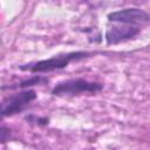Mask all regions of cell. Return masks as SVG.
Here are the masks:
<instances>
[{"instance_id":"1","label":"cell","mask_w":150,"mask_h":150,"mask_svg":"<svg viewBox=\"0 0 150 150\" xmlns=\"http://www.w3.org/2000/svg\"><path fill=\"white\" fill-rule=\"evenodd\" d=\"M93 53L90 52H71L67 54H60L55 55L53 57L46 59V60H40L33 63H27V64H21L19 68L21 70L30 71V73H48L57 69H63L66 68L70 62L74 61H80L86 57L91 56Z\"/></svg>"},{"instance_id":"2","label":"cell","mask_w":150,"mask_h":150,"mask_svg":"<svg viewBox=\"0 0 150 150\" xmlns=\"http://www.w3.org/2000/svg\"><path fill=\"white\" fill-rule=\"evenodd\" d=\"M36 98V93L32 89H26L12 95H8L0 100V116L8 117L16 115L25 110L34 100Z\"/></svg>"},{"instance_id":"3","label":"cell","mask_w":150,"mask_h":150,"mask_svg":"<svg viewBox=\"0 0 150 150\" xmlns=\"http://www.w3.org/2000/svg\"><path fill=\"white\" fill-rule=\"evenodd\" d=\"M103 89V84L100 82L88 81L84 79H70L59 82L53 89L52 94L55 96L79 95L83 93H98Z\"/></svg>"},{"instance_id":"7","label":"cell","mask_w":150,"mask_h":150,"mask_svg":"<svg viewBox=\"0 0 150 150\" xmlns=\"http://www.w3.org/2000/svg\"><path fill=\"white\" fill-rule=\"evenodd\" d=\"M12 137V130L7 127H0V143H6Z\"/></svg>"},{"instance_id":"4","label":"cell","mask_w":150,"mask_h":150,"mask_svg":"<svg viewBox=\"0 0 150 150\" xmlns=\"http://www.w3.org/2000/svg\"><path fill=\"white\" fill-rule=\"evenodd\" d=\"M141 33V28L137 25H127V23H118L110 26L105 32V42L108 46L118 45L121 42L129 41L136 38Z\"/></svg>"},{"instance_id":"6","label":"cell","mask_w":150,"mask_h":150,"mask_svg":"<svg viewBox=\"0 0 150 150\" xmlns=\"http://www.w3.org/2000/svg\"><path fill=\"white\" fill-rule=\"evenodd\" d=\"M48 79L46 76H40V75H35L32 76L29 79H26L23 81H21L20 83L15 84V86H7V87H2L1 89H12V88H21V89H26L28 87H33V86H42L48 83Z\"/></svg>"},{"instance_id":"5","label":"cell","mask_w":150,"mask_h":150,"mask_svg":"<svg viewBox=\"0 0 150 150\" xmlns=\"http://www.w3.org/2000/svg\"><path fill=\"white\" fill-rule=\"evenodd\" d=\"M108 20L110 22H117V23L138 25V23L148 22L150 20V15L144 9L130 7V8H124V9L109 13Z\"/></svg>"}]
</instances>
